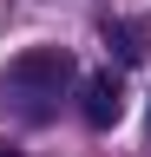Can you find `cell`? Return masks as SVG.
I'll return each instance as SVG.
<instances>
[{"mask_svg": "<svg viewBox=\"0 0 151 157\" xmlns=\"http://www.w3.org/2000/svg\"><path fill=\"white\" fill-rule=\"evenodd\" d=\"M105 46L118 52L125 66H138V59L151 52V46H145V26H138V20H118V26H105Z\"/></svg>", "mask_w": 151, "mask_h": 157, "instance_id": "3957f363", "label": "cell"}, {"mask_svg": "<svg viewBox=\"0 0 151 157\" xmlns=\"http://www.w3.org/2000/svg\"><path fill=\"white\" fill-rule=\"evenodd\" d=\"M0 157H20V151H7V144H0Z\"/></svg>", "mask_w": 151, "mask_h": 157, "instance_id": "277c9868", "label": "cell"}, {"mask_svg": "<svg viewBox=\"0 0 151 157\" xmlns=\"http://www.w3.org/2000/svg\"><path fill=\"white\" fill-rule=\"evenodd\" d=\"M79 118H85L92 131H112V124L125 118V85H118L112 72H92L85 92H79Z\"/></svg>", "mask_w": 151, "mask_h": 157, "instance_id": "7a4b0ae2", "label": "cell"}, {"mask_svg": "<svg viewBox=\"0 0 151 157\" xmlns=\"http://www.w3.org/2000/svg\"><path fill=\"white\" fill-rule=\"evenodd\" d=\"M66 85H72V52L66 46H33L20 59H7V72H0V98L20 105L33 124L53 111V98H66Z\"/></svg>", "mask_w": 151, "mask_h": 157, "instance_id": "6da1fadb", "label": "cell"}]
</instances>
